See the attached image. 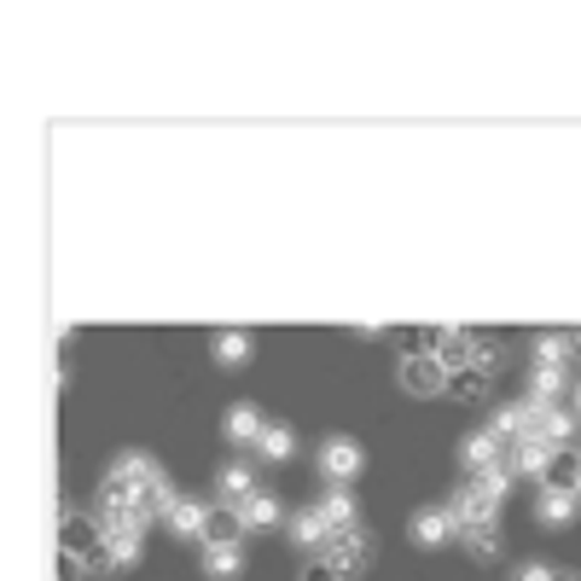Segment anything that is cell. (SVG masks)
I'll return each instance as SVG.
<instances>
[{"label":"cell","instance_id":"1","mask_svg":"<svg viewBox=\"0 0 581 581\" xmlns=\"http://www.w3.org/2000/svg\"><path fill=\"white\" fill-rule=\"evenodd\" d=\"M99 501L134 506V512L152 517V524H163V512H169L175 489H169V476L157 471L152 453H122V460L106 471V483H99Z\"/></svg>","mask_w":581,"mask_h":581},{"label":"cell","instance_id":"2","mask_svg":"<svg viewBox=\"0 0 581 581\" xmlns=\"http://www.w3.org/2000/svg\"><path fill=\"white\" fill-rule=\"evenodd\" d=\"M58 529H65V564H81L88 575H111V547H106V529L94 524V512H76L65 506L58 512Z\"/></svg>","mask_w":581,"mask_h":581},{"label":"cell","instance_id":"3","mask_svg":"<svg viewBox=\"0 0 581 581\" xmlns=\"http://www.w3.org/2000/svg\"><path fill=\"white\" fill-rule=\"evenodd\" d=\"M315 471L326 476L331 489H349L366 471V453H361L355 436H326V442L315 448Z\"/></svg>","mask_w":581,"mask_h":581},{"label":"cell","instance_id":"4","mask_svg":"<svg viewBox=\"0 0 581 581\" xmlns=\"http://www.w3.org/2000/svg\"><path fill=\"white\" fill-rule=\"evenodd\" d=\"M494 366H501L494 343H476V355H471V361H460V366L448 372V396H453V402H483V396H489Z\"/></svg>","mask_w":581,"mask_h":581},{"label":"cell","instance_id":"5","mask_svg":"<svg viewBox=\"0 0 581 581\" xmlns=\"http://www.w3.org/2000/svg\"><path fill=\"white\" fill-rule=\"evenodd\" d=\"M396 379H402L407 396H448V366L436 355H425V349H402Z\"/></svg>","mask_w":581,"mask_h":581},{"label":"cell","instance_id":"6","mask_svg":"<svg viewBox=\"0 0 581 581\" xmlns=\"http://www.w3.org/2000/svg\"><path fill=\"white\" fill-rule=\"evenodd\" d=\"M326 564L338 570L343 581L349 575H361L372 564V535L366 529H349V535H331V547H326Z\"/></svg>","mask_w":581,"mask_h":581},{"label":"cell","instance_id":"7","mask_svg":"<svg viewBox=\"0 0 581 581\" xmlns=\"http://www.w3.org/2000/svg\"><path fill=\"white\" fill-rule=\"evenodd\" d=\"M581 512V494L558 489V483H541V494H535V524L541 529H570Z\"/></svg>","mask_w":581,"mask_h":581},{"label":"cell","instance_id":"8","mask_svg":"<svg viewBox=\"0 0 581 581\" xmlns=\"http://www.w3.org/2000/svg\"><path fill=\"white\" fill-rule=\"evenodd\" d=\"M204 517H210V501H193V494H175L169 512H163V529L180 535V541H204Z\"/></svg>","mask_w":581,"mask_h":581},{"label":"cell","instance_id":"9","mask_svg":"<svg viewBox=\"0 0 581 581\" xmlns=\"http://www.w3.org/2000/svg\"><path fill=\"white\" fill-rule=\"evenodd\" d=\"M501 460H506V442H501V436H494L489 425H483V430H471L465 442H460V465H465V476H483V471H494Z\"/></svg>","mask_w":581,"mask_h":581},{"label":"cell","instance_id":"10","mask_svg":"<svg viewBox=\"0 0 581 581\" xmlns=\"http://www.w3.org/2000/svg\"><path fill=\"white\" fill-rule=\"evenodd\" d=\"M407 535H413V547H425V552H436V547H448L453 535V517H448V506H425V512H413V524H407Z\"/></svg>","mask_w":581,"mask_h":581},{"label":"cell","instance_id":"11","mask_svg":"<svg viewBox=\"0 0 581 581\" xmlns=\"http://www.w3.org/2000/svg\"><path fill=\"white\" fill-rule=\"evenodd\" d=\"M262 407L256 402H233V407H227V419H221V436H227V442H233V448H256L262 442Z\"/></svg>","mask_w":581,"mask_h":581},{"label":"cell","instance_id":"12","mask_svg":"<svg viewBox=\"0 0 581 581\" xmlns=\"http://www.w3.org/2000/svg\"><path fill=\"white\" fill-rule=\"evenodd\" d=\"M233 541H244V517H239V506L210 501V517H204V541H198V552H204V547H233Z\"/></svg>","mask_w":581,"mask_h":581},{"label":"cell","instance_id":"13","mask_svg":"<svg viewBox=\"0 0 581 581\" xmlns=\"http://www.w3.org/2000/svg\"><path fill=\"white\" fill-rule=\"evenodd\" d=\"M315 512L326 517V529H331V535L361 529V512H355V494H349V489H326L320 501H315Z\"/></svg>","mask_w":581,"mask_h":581},{"label":"cell","instance_id":"14","mask_svg":"<svg viewBox=\"0 0 581 581\" xmlns=\"http://www.w3.org/2000/svg\"><path fill=\"white\" fill-rule=\"evenodd\" d=\"M251 494H256V471L244 465V460H233V465L216 471V501H221V506H244Z\"/></svg>","mask_w":581,"mask_h":581},{"label":"cell","instance_id":"15","mask_svg":"<svg viewBox=\"0 0 581 581\" xmlns=\"http://www.w3.org/2000/svg\"><path fill=\"white\" fill-rule=\"evenodd\" d=\"M290 541H297L308 558H326V547H331V529H326V517H320L315 506H303L297 517H290Z\"/></svg>","mask_w":581,"mask_h":581},{"label":"cell","instance_id":"16","mask_svg":"<svg viewBox=\"0 0 581 581\" xmlns=\"http://www.w3.org/2000/svg\"><path fill=\"white\" fill-rule=\"evenodd\" d=\"M239 517H244V535H256V529H279V524H285V506H279V494L256 489L251 501L239 506Z\"/></svg>","mask_w":581,"mask_h":581},{"label":"cell","instance_id":"17","mask_svg":"<svg viewBox=\"0 0 581 581\" xmlns=\"http://www.w3.org/2000/svg\"><path fill=\"white\" fill-rule=\"evenodd\" d=\"M251 349H256L251 331H216V338H210V355H216L221 372H239L244 361H251Z\"/></svg>","mask_w":581,"mask_h":581},{"label":"cell","instance_id":"18","mask_svg":"<svg viewBox=\"0 0 581 581\" xmlns=\"http://www.w3.org/2000/svg\"><path fill=\"white\" fill-rule=\"evenodd\" d=\"M290 453H297V430H290V425H279V419H267V425H262V442H256V460H267V465H285Z\"/></svg>","mask_w":581,"mask_h":581},{"label":"cell","instance_id":"19","mask_svg":"<svg viewBox=\"0 0 581 581\" xmlns=\"http://www.w3.org/2000/svg\"><path fill=\"white\" fill-rule=\"evenodd\" d=\"M204 575H210V581H239L244 575V541H233V547H204Z\"/></svg>","mask_w":581,"mask_h":581},{"label":"cell","instance_id":"20","mask_svg":"<svg viewBox=\"0 0 581 581\" xmlns=\"http://www.w3.org/2000/svg\"><path fill=\"white\" fill-rule=\"evenodd\" d=\"M465 541V552L476 558V564H494V558L506 552V535H501V524H476V529H465L460 535Z\"/></svg>","mask_w":581,"mask_h":581},{"label":"cell","instance_id":"21","mask_svg":"<svg viewBox=\"0 0 581 581\" xmlns=\"http://www.w3.org/2000/svg\"><path fill=\"white\" fill-rule=\"evenodd\" d=\"M529 384H535V402H564L570 366H529Z\"/></svg>","mask_w":581,"mask_h":581},{"label":"cell","instance_id":"22","mask_svg":"<svg viewBox=\"0 0 581 581\" xmlns=\"http://www.w3.org/2000/svg\"><path fill=\"white\" fill-rule=\"evenodd\" d=\"M575 343L564 338V331H547V338H535V366H570Z\"/></svg>","mask_w":581,"mask_h":581},{"label":"cell","instance_id":"23","mask_svg":"<svg viewBox=\"0 0 581 581\" xmlns=\"http://www.w3.org/2000/svg\"><path fill=\"white\" fill-rule=\"evenodd\" d=\"M297 581H343V575H338V570H331V564H326V558H315V564H303V575H297Z\"/></svg>","mask_w":581,"mask_h":581},{"label":"cell","instance_id":"24","mask_svg":"<svg viewBox=\"0 0 581 581\" xmlns=\"http://www.w3.org/2000/svg\"><path fill=\"white\" fill-rule=\"evenodd\" d=\"M512 581H564V575H558V570H547V564H524Z\"/></svg>","mask_w":581,"mask_h":581},{"label":"cell","instance_id":"25","mask_svg":"<svg viewBox=\"0 0 581 581\" xmlns=\"http://www.w3.org/2000/svg\"><path fill=\"white\" fill-rule=\"evenodd\" d=\"M570 396H575V413H581V384H575V390H570Z\"/></svg>","mask_w":581,"mask_h":581}]
</instances>
